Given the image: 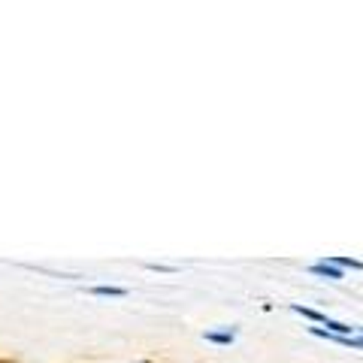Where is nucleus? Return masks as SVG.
<instances>
[{
  "label": "nucleus",
  "instance_id": "nucleus-1",
  "mask_svg": "<svg viewBox=\"0 0 363 363\" xmlns=\"http://www.w3.org/2000/svg\"><path fill=\"white\" fill-rule=\"evenodd\" d=\"M312 272H315V276H324V279H333V281L342 279V269L333 267L330 260H321V264H312Z\"/></svg>",
  "mask_w": 363,
  "mask_h": 363
},
{
  "label": "nucleus",
  "instance_id": "nucleus-2",
  "mask_svg": "<svg viewBox=\"0 0 363 363\" xmlns=\"http://www.w3.org/2000/svg\"><path fill=\"white\" fill-rule=\"evenodd\" d=\"M94 297H128V288H116V285H94L91 288Z\"/></svg>",
  "mask_w": 363,
  "mask_h": 363
},
{
  "label": "nucleus",
  "instance_id": "nucleus-3",
  "mask_svg": "<svg viewBox=\"0 0 363 363\" xmlns=\"http://www.w3.org/2000/svg\"><path fill=\"white\" fill-rule=\"evenodd\" d=\"M206 339H209V342H218V345H230L233 339H236V333H233V330H227V333H215V330H209Z\"/></svg>",
  "mask_w": 363,
  "mask_h": 363
},
{
  "label": "nucleus",
  "instance_id": "nucleus-4",
  "mask_svg": "<svg viewBox=\"0 0 363 363\" xmlns=\"http://www.w3.org/2000/svg\"><path fill=\"white\" fill-rule=\"evenodd\" d=\"M327 260H330L333 267H339V269H342V267H351V269H363V264H360V260H354V257H327Z\"/></svg>",
  "mask_w": 363,
  "mask_h": 363
},
{
  "label": "nucleus",
  "instance_id": "nucleus-5",
  "mask_svg": "<svg viewBox=\"0 0 363 363\" xmlns=\"http://www.w3.org/2000/svg\"><path fill=\"white\" fill-rule=\"evenodd\" d=\"M360 333H363V327H360Z\"/></svg>",
  "mask_w": 363,
  "mask_h": 363
}]
</instances>
